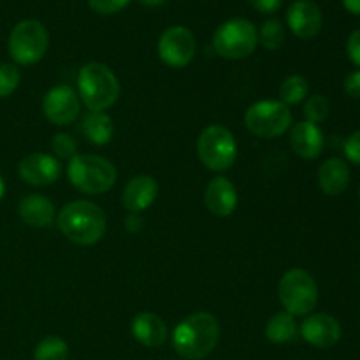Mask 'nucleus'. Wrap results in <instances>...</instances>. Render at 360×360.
I'll return each instance as SVG.
<instances>
[{
  "mask_svg": "<svg viewBox=\"0 0 360 360\" xmlns=\"http://www.w3.org/2000/svg\"><path fill=\"white\" fill-rule=\"evenodd\" d=\"M345 155L350 162L360 165V130L352 134L347 141H345Z\"/></svg>",
  "mask_w": 360,
  "mask_h": 360,
  "instance_id": "obj_30",
  "label": "nucleus"
},
{
  "mask_svg": "<svg viewBox=\"0 0 360 360\" xmlns=\"http://www.w3.org/2000/svg\"><path fill=\"white\" fill-rule=\"evenodd\" d=\"M49 46V35L44 25L37 20H23L9 34L7 49L18 65H34L44 58Z\"/></svg>",
  "mask_w": 360,
  "mask_h": 360,
  "instance_id": "obj_7",
  "label": "nucleus"
},
{
  "mask_svg": "<svg viewBox=\"0 0 360 360\" xmlns=\"http://www.w3.org/2000/svg\"><path fill=\"white\" fill-rule=\"evenodd\" d=\"M20 79V69L14 63H0V98H6L14 94Z\"/></svg>",
  "mask_w": 360,
  "mask_h": 360,
  "instance_id": "obj_27",
  "label": "nucleus"
},
{
  "mask_svg": "<svg viewBox=\"0 0 360 360\" xmlns=\"http://www.w3.org/2000/svg\"><path fill=\"white\" fill-rule=\"evenodd\" d=\"M115 125L105 112H88L83 120V134L95 146H104L112 139Z\"/></svg>",
  "mask_w": 360,
  "mask_h": 360,
  "instance_id": "obj_21",
  "label": "nucleus"
},
{
  "mask_svg": "<svg viewBox=\"0 0 360 360\" xmlns=\"http://www.w3.org/2000/svg\"><path fill=\"white\" fill-rule=\"evenodd\" d=\"M158 183L151 176L141 174L130 179L123 188L122 202L130 213H143L157 200Z\"/></svg>",
  "mask_w": 360,
  "mask_h": 360,
  "instance_id": "obj_16",
  "label": "nucleus"
},
{
  "mask_svg": "<svg viewBox=\"0 0 360 360\" xmlns=\"http://www.w3.org/2000/svg\"><path fill=\"white\" fill-rule=\"evenodd\" d=\"M139 2L146 7H158L164 2H167V0H139Z\"/></svg>",
  "mask_w": 360,
  "mask_h": 360,
  "instance_id": "obj_36",
  "label": "nucleus"
},
{
  "mask_svg": "<svg viewBox=\"0 0 360 360\" xmlns=\"http://www.w3.org/2000/svg\"><path fill=\"white\" fill-rule=\"evenodd\" d=\"M130 0H88L91 11L98 14H116L125 9Z\"/></svg>",
  "mask_w": 360,
  "mask_h": 360,
  "instance_id": "obj_29",
  "label": "nucleus"
},
{
  "mask_svg": "<svg viewBox=\"0 0 360 360\" xmlns=\"http://www.w3.org/2000/svg\"><path fill=\"white\" fill-rule=\"evenodd\" d=\"M18 174L27 185L48 186L62 176V164L48 153H30L18 164Z\"/></svg>",
  "mask_w": 360,
  "mask_h": 360,
  "instance_id": "obj_12",
  "label": "nucleus"
},
{
  "mask_svg": "<svg viewBox=\"0 0 360 360\" xmlns=\"http://www.w3.org/2000/svg\"><path fill=\"white\" fill-rule=\"evenodd\" d=\"M69 359V345L58 336H48L34 350V360H67Z\"/></svg>",
  "mask_w": 360,
  "mask_h": 360,
  "instance_id": "obj_24",
  "label": "nucleus"
},
{
  "mask_svg": "<svg viewBox=\"0 0 360 360\" xmlns=\"http://www.w3.org/2000/svg\"><path fill=\"white\" fill-rule=\"evenodd\" d=\"M301 336L315 348H330L341 340V326L327 313L309 315L301 326Z\"/></svg>",
  "mask_w": 360,
  "mask_h": 360,
  "instance_id": "obj_14",
  "label": "nucleus"
},
{
  "mask_svg": "<svg viewBox=\"0 0 360 360\" xmlns=\"http://www.w3.org/2000/svg\"><path fill=\"white\" fill-rule=\"evenodd\" d=\"M323 134L319 129V125L309 122L295 123L290 130V146L295 151V155L306 160L320 157L323 151Z\"/></svg>",
  "mask_w": 360,
  "mask_h": 360,
  "instance_id": "obj_17",
  "label": "nucleus"
},
{
  "mask_svg": "<svg viewBox=\"0 0 360 360\" xmlns=\"http://www.w3.org/2000/svg\"><path fill=\"white\" fill-rule=\"evenodd\" d=\"M130 330H132V336L143 347L148 348L162 347L167 340V326H165V322L160 316L150 311L139 313L137 316H134Z\"/></svg>",
  "mask_w": 360,
  "mask_h": 360,
  "instance_id": "obj_19",
  "label": "nucleus"
},
{
  "mask_svg": "<svg viewBox=\"0 0 360 360\" xmlns=\"http://www.w3.org/2000/svg\"><path fill=\"white\" fill-rule=\"evenodd\" d=\"M343 6L348 13L360 16V0H343Z\"/></svg>",
  "mask_w": 360,
  "mask_h": 360,
  "instance_id": "obj_35",
  "label": "nucleus"
},
{
  "mask_svg": "<svg viewBox=\"0 0 360 360\" xmlns=\"http://www.w3.org/2000/svg\"><path fill=\"white\" fill-rule=\"evenodd\" d=\"M347 53H348V58L352 60V63H355V65L360 67V28L359 30L352 32V35L348 37Z\"/></svg>",
  "mask_w": 360,
  "mask_h": 360,
  "instance_id": "obj_31",
  "label": "nucleus"
},
{
  "mask_svg": "<svg viewBox=\"0 0 360 360\" xmlns=\"http://www.w3.org/2000/svg\"><path fill=\"white\" fill-rule=\"evenodd\" d=\"M259 42L269 51H276L285 42V27L280 20L264 21L259 30Z\"/></svg>",
  "mask_w": 360,
  "mask_h": 360,
  "instance_id": "obj_25",
  "label": "nucleus"
},
{
  "mask_svg": "<svg viewBox=\"0 0 360 360\" xmlns=\"http://www.w3.org/2000/svg\"><path fill=\"white\" fill-rule=\"evenodd\" d=\"M4 195H6V181H4V178L0 176V200L4 199Z\"/></svg>",
  "mask_w": 360,
  "mask_h": 360,
  "instance_id": "obj_37",
  "label": "nucleus"
},
{
  "mask_svg": "<svg viewBox=\"0 0 360 360\" xmlns=\"http://www.w3.org/2000/svg\"><path fill=\"white\" fill-rule=\"evenodd\" d=\"M127 229L130 232H137L143 229V218L139 217V213H130V217L127 218Z\"/></svg>",
  "mask_w": 360,
  "mask_h": 360,
  "instance_id": "obj_34",
  "label": "nucleus"
},
{
  "mask_svg": "<svg viewBox=\"0 0 360 360\" xmlns=\"http://www.w3.org/2000/svg\"><path fill=\"white\" fill-rule=\"evenodd\" d=\"M245 125L253 136L274 139L292 127V111L280 101H260L245 112Z\"/></svg>",
  "mask_w": 360,
  "mask_h": 360,
  "instance_id": "obj_9",
  "label": "nucleus"
},
{
  "mask_svg": "<svg viewBox=\"0 0 360 360\" xmlns=\"http://www.w3.org/2000/svg\"><path fill=\"white\" fill-rule=\"evenodd\" d=\"M253 7H255L259 13L262 14H273L276 13L278 9L281 7L283 0H248Z\"/></svg>",
  "mask_w": 360,
  "mask_h": 360,
  "instance_id": "obj_32",
  "label": "nucleus"
},
{
  "mask_svg": "<svg viewBox=\"0 0 360 360\" xmlns=\"http://www.w3.org/2000/svg\"><path fill=\"white\" fill-rule=\"evenodd\" d=\"M204 206L214 217L225 218L232 214L238 207V190L234 183L224 176L211 179L204 190Z\"/></svg>",
  "mask_w": 360,
  "mask_h": 360,
  "instance_id": "obj_15",
  "label": "nucleus"
},
{
  "mask_svg": "<svg viewBox=\"0 0 360 360\" xmlns=\"http://www.w3.org/2000/svg\"><path fill=\"white\" fill-rule=\"evenodd\" d=\"M18 213L28 227L46 229L55 221V204L48 197L30 193L20 200Z\"/></svg>",
  "mask_w": 360,
  "mask_h": 360,
  "instance_id": "obj_18",
  "label": "nucleus"
},
{
  "mask_svg": "<svg viewBox=\"0 0 360 360\" xmlns=\"http://www.w3.org/2000/svg\"><path fill=\"white\" fill-rule=\"evenodd\" d=\"M56 225L70 243L91 246L104 238L108 220L97 204L90 200H72L60 210Z\"/></svg>",
  "mask_w": 360,
  "mask_h": 360,
  "instance_id": "obj_2",
  "label": "nucleus"
},
{
  "mask_svg": "<svg viewBox=\"0 0 360 360\" xmlns=\"http://www.w3.org/2000/svg\"><path fill=\"white\" fill-rule=\"evenodd\" d=\"M79 101L90 112H104L120 97V83L111 69L104 63L90 62L77 74Z\"/></svg>",
  "mask_w": 360,
  "mask_h": 360,
  "instance_id": "obj_3",
  "label": "nucleus"
},
{
  "mask_svg": "<svg viewBox=\"0 0 360 360\" xmlns=\"http://www.w3.org/2000/svg\"><path fill=\"white\" fill-rule=\"evenodd\" d=\"M116 167L101 155H76L69 160L67 178L70 185L86 195L109 192L116 183Z\"/></svg>",
  "mask_w": 360,
  "mask_h": 360,
  "instance_id": "obj_4",
  "label": "nucleus"
},
{
  "mask_svg": "<svg viewBox=\"0 0 360 360\" xmlns=\"http://www.w3.org/2000/svg\"><path fill=\"white\" fill-rule=\"evenodd\" d=\"M220 323L210 313H193L183 319L172 333V347L183 359L200 360L217 348Z\"/></svg>",
  "mask_w": 360,
  "mask_h": 360,
  "instance_id": "obj_1",
  "label": "nucleus"
},
{
  "mask_svg": "<svg viewBox=\"0 0 360 360\" xmlns=\"http://www.w3.org/2000/svg\"><path fill=\"white\" fill-rule=\"evenodd\" d=\"M197 155L210 171L224 172L234 165L238 144L227 127L210 125L197 139Z\"/></svg>",
  "mask_w": 360,
  "mask_h": 360,
  "instance_id": "obj_8",
  "label": "nucleus"
},
{
  "mask_svg": "<svg viewBox=\"0 0 360 360\" xmlns=\"http://www.w3.org/2000/svg\"><path fill=\"white\" fill-rule=\"evenodd\" d=\"M297 336V323L292 315L285 313H276L271 316L266 323V338L274 345L290 343Z\"/></svg>",
  "mask_w": 360,
  "mask_h": 360,
  "instance_id": "obj_22",
  "label": "nucleus"
},
{
  "mask_svg": "<svg viewBox=\"0 0 360 360\" xmlns=\"http://www.w3.org/2000/svg\"><path fill=\"white\" fill-rule=\"evenodd\" d=\"M278 297L288 315H309L319 302V287L315 278L304 269L287 271L278 285Z\"/></svg>",
  "mask_w": 360,
  "mask_h": 360,
  "instance_id": "obj_5",
  "label": "nucleus"
},
{
  "mask_svg": "<svg viewBox=\"0 0 360 360\" xmlns=\"http://www.w3.org/2000/svg\"><path fill=\"white\" fill-rule=\"evenodd\" d=\"M330 105L323 95H313L304 104V118L309 123H320L329 116Z\"/></svg>",
  "mask_w": 360,
  "mask_h": 360,
  "instance_id": "obj_26",
  "label": "nucleus"
},
{
  "mask_svg": "<svg viewBox=\"0 0 360 360\" xmlns=\"http://www.w3.org/2000/svg\"><path fill=\"white\" fill-rule=\"evenodd\" d=\"M345 91H347L350 97L360 98V70L348 74L347 79H345Z\"/></svg>",
  "mask_w": 360,
  "mask_h": 360,
  "instance_id": "obj_33",
  "label": "nucleus"
},
{
  "mask_svg": "<svg viewBox=\"0 0 360 360\" xmlns=\"http://www.w3.org/2000/svg\"><path fill=\"white\" fill-rule=\"evenodd\" d=\"M287 23L292 34L301 39H313L322 30V11L308 0H295L287 9Z\"/></svg>",
  "mask_w": 360,
  "mask_h": 360,
  "instance_id": "obj_13",
  "label": "nucleus"
},
{
  "mask_svg": "<svg viewBox=\"0 0 360 360\" xmlns=\"http://www.w3.org/2000/svg\"><path fill=\"white\" fill-rule=\"evenodd\" d=\"M350 183V169L341 158H327L319 169V186L326 195H341Z\"/></svg>",
  "mask_w": 360,
  "mask_h": 360,
  "instance_id": "obj_20",
  "label": "nucleus"
},
{
  "mask_svg": "<svg viewBox=\"0 0 360 360\" xmlns=\"http://www.w3.org/2000/svg\"><path fill=\"white\" fill-rule=\"evenodd\" d=\"M308 91L309 84L306 77L297 76V74L288 76L280 86V102H283L285 105H295L308 97Z\"/></svg>",
  "mask_w": 360,
  "mask_h": 360,
  "instance_id": "obj_23",
  "label": "nucleus"
},
{
  "mask_svg": "<svg viewBox=\"0 0 360 360\" xmlns=\"http://www.w3.org/2000/svg\"><path fill=\"white\" fill-rule=\"evenodd\" d=\"M79 95L67 84H58L46 91L42 98V111L53 125H69L79 116Z\"/></svg>",
  "mask_w": 360,
  "mask_h": 360,
  "instance_id": "obj_11",
  "label": "nucleus"
},
{
  "mask_svg": "<svg viewBox=\"0 0 360 360\" xmlns=\"http://www.w3.org/2000/svg\"><path fill=\"white\" fill-rule=\"evenodd\" d=\"M158 56L171 69H183L195 56V37L181 25L169 27L158 39Z\"/></svg>",
  "mask_w": 360,
  "mask_h": 360,
  "instance_id": "obj_10",
  "label": "nucleus"
},
{
  "mask_svg": "<svg viewBox=\"0 0 360 360\" xmlns=\"http://www.w3.org/2000/svg\"><path fill=\"white\" fill-rule=\"evenodd\" d=\"M51 150L58 158L70 160L77 155V143L69 134H56L51 139Z\"/></svg>",
  "mask_w": 360,
  "mask_h": 360,
  "instance_id": "obj_28",
  "label": "nucleus"
},
{
  "mask_svg": "<svg viewBox=\"0 0 360 360\" xmlns=\"http://www.w3.org/2000/svg\"><path fill=\"white\" fill-rule=\"evenodd\" d=\"M359 199H360V188H359Z\"/></svg>",
  "mask_w": 360,
  "mask_h": 360,
  "instance_id": "obj_38",
  "label": "nucleus"
},
{
  "mask_svg": "<svg viewBox=\"0 0 360 360\" xmlns=\"http://www.w3.org/2000/svg\"><path fill=\"white\" fill-rule=\"evenodd\" d=\"M259 44V30L245 18H232L214 30L213 48L227 60H243Z\"/></svg>",
  "mask_w": 360,
  "mask_h": 360,
  "instance_id": "obj_6",
  "label": "nucleus"
}]
</instances>
